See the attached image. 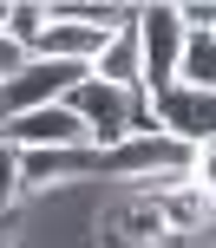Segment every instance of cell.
I'll list each match as a JSON object with an SVG mask.
<instances>
[{
  "instance_id": "6da1fadb",
  "label": "cell",
  "mask_w": 216,
  "mask_h": 248,
  "mask_svg": "<svg viewBox=\"0 0 216 248\" xmlns=\"http://www.w3.org/2000/svg\"><path fill=\"white\" fill-rule=\"evenodd\" d=\"M66 105L79 111L92 150H118L131 131H157V124H151V98H131V92L105 85V78H92V72L72 85V98H66Z\"/></svg>"
},
{
  "instance_id": "7a4b0ae2",
  "label": "cell",
  "mask_w": 216,
  "mask_h": 248,
  "mask_svg": "<svg viewBox=\"0 0 216 248\" xmlns=\"http://www.w3.org/2000/svg\"><path fill=\"white\" fill-rule=\"evenodd\" d=\"M183 20H177V0H151L138 7V65H144V98L177 85V59H183Z\"/></svg>"
},
{
  "instance_id": "3957f363",
  "label": "cell",
  "mask_w": 216,
  "mask_h": 248,
  "mask_svg": "<svg viewBox=\"0 0 216 248\" xmlns=\"http://www.w3.org/2000/svg\"><path fill=\"white\" fill-rule=\"evenodd\" d=\"M92 65H59V59H26L20 72L0 85V118H20V111H39V105H66L72 85L85 78Z\"/></svg>"
},
{
  "instance_id": "277c9868",
  "label": "cell",
  "mask_w": 216,
  "mask_h": 248,
  "mask_svg": "<svg viewBox=\"0 0 216 248\" xmlns=\"http://www.w3.org/2000/svg\"><path fill=\"white\" fill-rule=\"evenodd\" d=\"M0 144H13V150H92V137H85L72 105H39V111L0 118Z\"/></svg>"
},
{
  "instance_id": "5b68a950",
  "label": "cell",
  "mask_w": 216,
  "mask_h": 248,
  "mask_svg": "<svg viewBox=\"0 0 216 248\" xmlns=\"http://www.w3.org/2000/svg\"><path fill=\"white\" fill-rule=\"evenodd\" d=\"M151 124L177 144H216V92H190V85H170L151 98Z\"/></svg>"
},
{
  "instance_id": "8992f818",
  "label": "cell",
  "mask_w": 216,
  "mask_h": 248,
  "mask_svg": "<svg viewBox=\"0 0 216 248\" xmlns=\"http://www.w3.org/2000/svg\"><path fill=\"white\" fill-rule=\"evenodd\" d=\"M99 176V150H20V183L33 189H66V183H92Z\"/></svg>"
},
{
  "instance_id": "52a82bcc",
  "label": "cell",
  "mask_w": 216,
  "mask_h": 248,
  "mask_svg": "<svg viewBox=\"0 0 216 248\" xmlns=\"http://www.w3.org/2000/svg\"><path fill=\"white\" fill-rule=\"evenodd\" d=\"M92 78H105V85H118V92H131V98H144V65H138V26L112 33V46L99 52Z\"/></svg>"
},
{
  "instance_id": "ba28073f",
  "label": "cell",
  "mask_w": 216,
  "mask_h": 248,
  "mask_svg": "<svg viewBox=\"0 0 216 248\" xmlns=\"http://www.w3.org/2000/svg\"><path fill=\"white\" fill-rule=\"evenodd\" d=\"M157 209H164V229L170 235H203V222H210V196L197 183H177V189H164V196H157Z\"/></svg>"
},
{
  "instance_id": "9c48e42d",
  "label": "cell",
  "mask_w": 216,
  "mask_h": 248,
  "mask_svg": "<svg viewBox=\"0 0 216 248\" xmlns=\"http://www.w3.org/2000/svg\"><path fill=\"white\" fill-rule=\"evenodd\" d=\"M177 85H190V92H216V33H190V39H183Z\"/></svg>"
},
{
  "instance_id": "30bf717a",
  "label": "cell",
  "mask_w": 216,
  "mask_h": 248,
  "mask_svg": "<svg viewBox=\"0 0 216 248\" xmlns=\"http://www.w3.org/2000/svg\"><path fill=\"white\" fill-rule=\"evenodd\" d=\"M0 33H7L13 46H26V59H33L39 33H46V7H39V0H7V13H0Z\"/></svg>"
},
{
  "instance_id": "8fae6325",
  "label": "cell",
  "mask_w": 216,
  "mask_h": 248,
  "mask_svg": "<svg viewBox=\"0 0 216 248\" xmlns=\"http://www.w3.org/2000/svg\"><path fill=\"white\" fill-rule=\"evenodd\" d=\"M26 202V183H20V150L0 144V216H13Z\"/></svg>"
},
{
  "instance_id": "7c38bea8",
  "label": "cell",
  "mask_w": 216,
  "mask_h": 248,
  "mask_svg": "<svg viewBox=\"0 0 216 248\" xmlns=\"http://www.w3.org/2000/svg\"><path fill=\"white\" fill-rule=\"evenodd\" d=\"M190 183L216 202V144H197V150H190Z\"/></svg>"
},
{
  "instance_id": "4fadbf2b",
  "label": "cell",
  "mask_w": 216,
  "mask_h": 248,
  "mask_svg": "<svg viewBox=\"0 0 216 248\" xmlns=\"http://www.w3.org/2000/svg\"><path fill=\"white\" fill-rule=\"evenodd\" d=\"M183 33H216V0H177Z\"/></svg>"
},
{
  "instance_id": "5bb4252c",
  "label": "cell",
  "mask_w": 216,
  "mask_h": 248,
  "mask_svg": "<svg viewBox=\"0 0 216 248\" xmlns=\"http://www.w3.org/2000/svg\"><path fill=\"white\" fill-rule=\"evenodd\" d=\"M20 65H26V46H13V39L0 33V85H7V78L20 72Z\"/></svg>"
},
{
  "instance_id": "9a60e30c",
  "label": "cell",
  "mask_w": 216,
  "mask_h": 248,
  "mask_svg": "<svg viewBox=\"0 0 216 248\" xmlns=\"http://www.w3.org/2000/svg\"><path fill=\"white\" fill-rule=\"evenodd\" d=\"M20 235H13V216H0V248H13Z\"/></svg>"
},
{
  "instance_id": "2e32d148",
  "label": "cell",
  "mask_w": 216,
  "mask_h": 248,
  "mask_svg": "<svg viewBox=\"0 0 216 248\" xmlns=\"http://www.w3.org/2000/svg\"><path fill=\"white\" fill-rule=\"evenodd\" d=\"M203 235H210V248H216V209H210V222H203Z\"/></svg>"
},
{
  "instance_id": "e0dca14e",
  "label": "cell",
  "mask_w": 216,
  "mask_h": 248,
  "mask_svg": "<svg viewBox=\"0 0 216 248\" xmlns=\"http://www.w3.org/2000/svg\"><path fill=\"white\" fill-rule=\"evenodd\" d=\"M210 209H216V202H210Z\"/></svg>"
}]
</instances>
